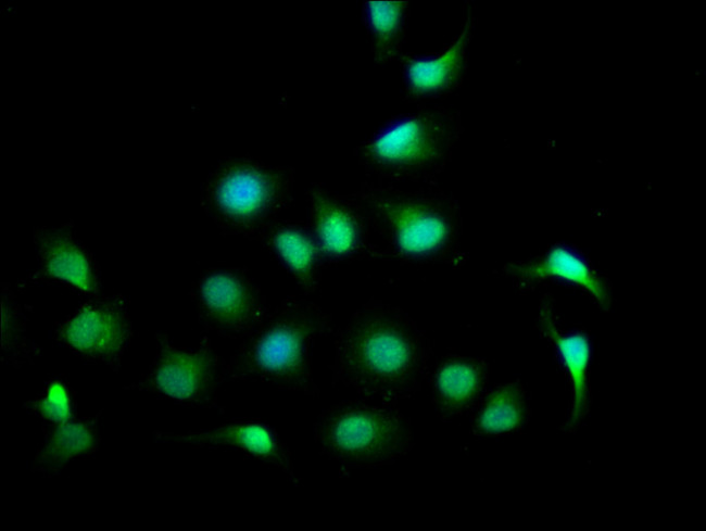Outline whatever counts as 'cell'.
<instances>
[{
    "mask_svg": "<svg viewBox=\"0 0 706 531\" xmlns=\"http://www.w3.org/2000/svg\"><path fill=\"white\" fill-rule=\"evenodd\" d=\"M333 344L332 384L383 404L420 390L432 354L427 334L405 311L375 299L335 332Z\"/></svg>",
    "mask_w": 706,
    "mask_h": 531,
    "instance_id": "cell-1",
    "label": "cell"
},
{
    "mask_svg": "<svg viewBox=\"0 0 706 531\" xmlns=\"http://www.w3.org/2000/svg\"><path fill=\"white\" fill-rule=\"evenodd\" d=\"M351 194L380 240L381 257L427 264L445 261L457 250L459 206L437 185L407 191L394 184L364 181Z\"/></svg>",
    "mask_w": 706,
    "mask_h": 531,
    "instance_id": "cell-2",
    "label": "cell"
},
{
    "mask_svg": "<svg viewBox=\"0 0 706 531\" xmlns=\"http://www.w3.org/2000/svg\"><path fill=\"white\" fill-rule=\"evenodd\" d=\"M332 332V318L318 304L289 295L242 339L226 362L227 378L317 397L312 350L319 337Z\"/></svg>",
    "mask_w": 706,
    "mask_h": 531,
    "instance_id": "cell-3",
    "label": "cell"
},
{
    "mask_svg": "<svg viewBox=\"0 0 706 531\" xmlns=\"http://www.w3.org/2000/svg\"><path fill=\"white\" fill-rule=\"evenodd\" d=\"M463 131L461 114L446 106H417L387 119L353 155L371 181L437 185Z\"/></svg>",
    "mask_w": 706,
    "mask_h": 531,
    "instance_id": "cell-4",
    "label": "cell"
},
{
    "mask_svg": "<svg viewBox=\"0 0 706 531\" xmlns=\"http://www.w3.org/2000/svg\"><path fill=\"white\" fill-rule=\"evenodd\" d=\"M295 169L250 155L222 159L207 175L200 203L217 228L256 240L293 202Z\"/></svg>",
    "mask_w": 706,
    "mask_h": 531,
    "instance_id": "cell-5",
    "label": "cell"
},
{
    "mask_svg": "<svg viewBox=\"0 0 706 531\" xmlns=\"http://www.w3.org/2000/svg\"><path fill=\"white\" fill-rule=\"evenodd\" d=\"M390 404L339 402L319 414L314 439L319 453L344 471L393 464L413 447L409 421Z\"/></svg>",
    "mask_w": 706,
    "mask_h": 531,
    "instance_id": "cell-6",
    "label": "cell"
},
{
    "mask_svg": "<svg viewBox=\"0 0 706 531\" xmlns=\"http://www.w3.org/2000/svg\"><path fill=\"white\" fill-rule=\"evenodd\" d=\"M155 356L142 377L127 390H138L172 402L194 407L216 408L218 390L227 378L226 361L213 347L210 338L202 334L196 350L176 346L166 332L154 334Z\"/></svg>",
    "mask_w": 706,
    "mask_h": 531,
    "instance_id": "cell-7",
    "label": "cell"
},
{
    "mask_svg": "<svg viewBox=\"0 0 706 531\" xmlns=\"http://www.w3.org/2000/svg\"><path fill=\"white\" fill-rule=\"evenodd\" d=\"M198 320L205 331L243 339L268 314L266 298L243 266H215L190 288Z\"/></svg>",
    "mask_w": 706,
    "mask_h": 531,
    "instance_id": "cell-8",
    "label": "cell"
},
{
    "mask_svg": "<svg viewBox=\"0 0 706 531\" xmlns=\"http://www.w3.org/2000/svg\"><path fill=\"white\" fill-rule=\"evenodd\" d=\"M131 337L129 301L115 293L86 299L55 324L53 342L87 363L117 372Z\"/></svg>",
    "mask_w": 706,
    "mask_h": 531,
    "instance_id": "cell-9",
    "label": "cell"
},
{
    "mask_svg": "<svg viewBox=\"0 0 706 531\" xmlns=\"http://www.w3.org/2000/svg\"><path fill=\"white\" fill-rule=\"evenodd\" d=\"M305 197L306 224L325 267L381 257L369 223L352 194L342 195L313 182Z\"/></svg>",
    "mask_w": 706,
    "mask_h": 531,
    "instance_id": "cell-10",
    "label": "cell"
},
{
    "mask_svg": "<svg viewBox=\"0 0 706 531\" xmlns=\"http://www.w3.org/2000/svg\"><path fill=\"white\" fill-rule=\"evenodd\" d=\"M38 267L22 278L18 289L45 283L87 299L101 294L102 274L92 252L76 237L73 224L33 231Z\"/></svg>",
    "mask_w": 706,
    "mask_h": 531,
    "instance_id": "cell-11",
    "label": "cell"
},
{
    "mask_svg": "<svg viewBox=\"0 0 706 531\" xmlns=\"http://www.w3.org/2000/svg\"><path fill=\"white\" fill-rule=\"evenodd\" d=\"M155 441L188 444L202 448H230L248 458L280 469L294 485H300L293 454L278 431L257 418L225 421L214 428L185 433L154 431Z\"/></svg>",
    "mask_w": 706,
    "mask_h": 531,
    "instance_id": "cell-12",
    "label": "cell"
},
{
    "mask_svg": "<svg viewBox=\"0 0 706 531\" xmlns=\"http://www.w3.org/2000/svg\"><path fill=\"white\" fill-rule=\"evenodd\" d=\"M500 271L520 293L531 292L545 282H556L580 289L603 311L608 312L614 302L609 278L581 252L566 244H555L537 256L507 263Z\"/></svg>",
    "mask_w": 706,
    "mask_h": 531,
    "instance_id": "cell-13",
    "label": "cell"
},
{
    "mask_svg": "<svg viewBox=\"0 0 706 531\" xmlns=\"http://www.w3.org/2000/svg\"><path fill=\"white\" fill-rule=\"evenodd\" d=\"M534 328L553 347L557 363L571 389L569 412L562 430L565 433H575L584 422L592 404V346L589 334L580 329L569 330L562 326L551 294H545L540 300Z\"/></svg>",
    "mask_w": 706,
    "mask_h": 531,
    "instance_id": "cell-14",
    "label": "cell"
},
{
    "mask_svg": "<svg viewBox=\"0 0 706 531\" xmlns=\"http://www.w3.org/2000/svg\"><path fill=\"white\" fill-rule=\"evenodd\" d=\"M474 25L469 12L461 33L438 52L423 55L404 52L401 55L399 61L405 102L425 106L429 102L447 98L462 86Z\"/></svg>",
    "mask_w": 706,
    "mask_h": 531,
    "instance_id": "cell-15",
    "label": "cell"
},
{
    "mask_svg": "<svg viewBox=\"0 0 706 531\" xmlns=\"http://www.w3.org/2000/svg\"><path fill=\"white\" fill-rule=\"evenodd\" d=\"M490 364L477 357H441L429 376L432 402L442 421L475 409L486 393Z\"/></svg>",
    "mask_w": 706,
    "mask_h": 531,
    "instance_id": "cell-16",
    "label": "cell"
},
{
    "mask_svg": "<svg viewBox=\"0 0 706 531\" xmlns=\"http://www.w3.org/2000/svg\"><path fill=\"white\" fill-rule=\"evenodd\" d=\"M256 241L305 294H312L318 289L325 265L306 222L276 219Z\"/></svg>",
    "mask_w": 706,
    "mask_h": 531,
    "instance_id": "cell-17",
    "label": "cell"
},
{
    "mask_svg": "<svg viewBox=\"0 0 706 531\" xmlns=\"http://www.w3.org/2000/svg\"><path fill=\"white\" fill-rule=\"evenodd\" d=\"M101 415L102 410L91 417L41 422L43 440L31 463V472L47 478L60 476L71 462L94 455L101 441Z\"/></svg>",
    "mask_w": 706,
    "mask_h": 531,
    "instance_id": "cell-18",
    "label": "cell"
},
{
    "mask_svg": "<svg viewBox=\"0 0 706 531\" xmlns=\"http://www.w3.org/2000/svg\"><path fill=\"white\" fill-rule=\"evenodd\" d=\"M475 409L471 430L476 437L519 431L530 416L527 391L520 380L496 384L486 391Z\"/></svg>",
    "mask_w": 706,
    "mask_h": 531,
    "instance_id": "cell-19",
    "label": "cell"
},
{
    "mask_svg": "<svg viewBox=\"0 0 706 531\" xmlns=\"http://www.w3.org/2000/svg\"><path fill=\"white\" fill-rule=\"evenodd\" d=\"M408 16V1L363 2L362 22L376 64L400 60L404 53Z\"/></svg>",
    "mask_w": 706,
    "mask_h": 531,
    "instance_id": "cell-20",
    "label": "cell"
},
{
    "mask_svg": "<svg viewBox=\"0 0 706 531\" xmlns=\"http://www.w3.org/2000/svg\"><path fill=\"white\" fill-rule=\"evenodd\" d=\"M27 317L10 283L1 285V353L2 363L14 368L31 364L41 347L26 337Z\"/></svg>",
    "mask_w": 706,
    "mask_h": 531,
    "instance_id": "cell-21",
    "label": "cell"
},
{
    "mask_svg": "<svg viewBox=\"0 0 706 531\" xmlns=\"http://www.w3.org/2000/svg\"><path fill=\"white\" fill-rule=\"evenodd\" d=\"M24 408L41 422H62L76 418V391L63 376L48 378L42 391L26 401Z\"/></svg>",
    "mask_w": 706,
    "mask_h": 531,
    "instance_id": "cell-22",
    "label": "cell"
}]
</instances>
